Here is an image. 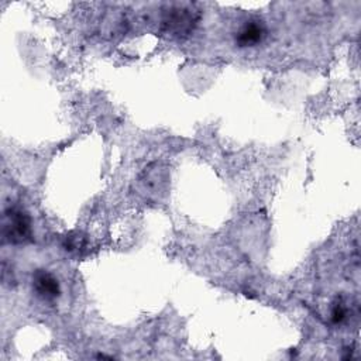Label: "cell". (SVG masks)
I'll use <instances>...</instances> for the list:
<instances>
[{
    "mask_svg": "<svg viewBox=\"0 0 361 361\" xmlns=\"http://www.w3.org/2000/svg\"><path fill=\"white\" fill-rule=\"evenodd\" d=\"M1 237L8 244H25L32 240L30 214L20 206H8L3 212Z\"/></svg>",
    "mask_w": 361,
    "mask_h": 361,
    "instance_id": "cell-1",
    "label": "cell"
},
{
    "mask_svg": "<svg viewBox=\"0 0 361 361\" xmlns=\"http://www.w3.org/2000/svg\"><path fill=\"white\" fill-rule=\"evenodd\" d=\"M196 23H197L196 11L183 6L171 7L166 11V16L164 18V25L166 27V30L176 35L188 34L190 30H193Z\"/></svg>",
    "mask_w": 361,
    "mask_h": 361,
    "instance_id": "cell-2",
    "label": "cell"
},
{
    "mask_svg": "<svg viewBox=\"0 0 361 361\" xmlns=\"http://www.w3.org/2000/svg\"><path fill=\"white\" fill-rule=\"evenodd\" d=\"M31 285L35 296L44 302H54L61 296V283L48 269H35Z\"/></svg>",
    "mask_w": 361,
    "mask_h": 361,
    "instance_id": "cell-3",
    "label": "cell"
},
{
    "mask_svg": "<svg viewBox=\"0 0 361 361\" xmlns=\"http://www.w3.org/2000/svg\"><path fill=\"white\" fill-rule=\"evenodd\" d=\"M265 37H267V27L264 21L258 18H251L237 30L234 35V41L237 47L247 48V47H255L261 44Z\"/></svg>",
    "mask_w": 361,
    "mask_h": 361,
    "instance_id": "cell-4",
    "label": "cell"
},
{
    "mask_svg": "<svg viewBox=\"0 0 361 361\" xmlns=\"http://www.w3.org/2000/svg\"><path fill=\"white\" fill-rule=\"evenodd\" d=\"M331 323L334 324H341L348 319V307L341 299H337L333 306H331V313H330Z\"/></svg>",
    "mask_w": 361,
    "mask_h": 361,
    "instance_id": "cell-5",
    "label": "cell"
}]
</instances>
